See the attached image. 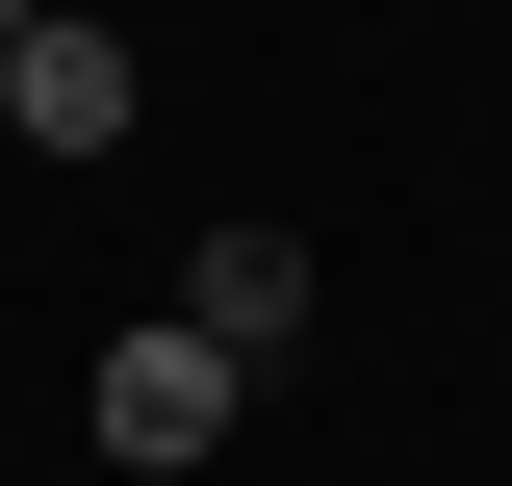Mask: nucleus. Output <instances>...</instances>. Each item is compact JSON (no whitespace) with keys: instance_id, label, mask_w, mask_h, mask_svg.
<instances>
[{"instance_id":"obj_2","label":"nucleus","mask_w":512,"mask_h":486,"mask_svg":"<svg viewBox=\"0 0 512 486\" xmlns=\"http://www.w3.org/2000/svg\"><path fill=\"white\" fill-rule=\"evenodd\" d=\"M180 333H205V359H282V333H308V231H256V205H231V231L180 256Z\"/></svg>"},{"instance_id":"obj_5","label":"nucleus","mask_w":512,"mask_h":486,"mask_svg":"<svg viewBox=\"0 0 512 486\" xmlns=\"http://www.w3.org/2000/svg\"><path fill=\"white\" fill-rule=\"evenodd\" d=\"M0 52H26V0H0Z\"/></svg>"},{"instance_id":"obj_3","label":"nucleus","mask_w":512,"mask_h":486,"mask_svg":"<svg viewBox=\"0 0 512 486\" xmlns=\"http://www.w3.org/2000/svg\"><path fill=\"white\" fill-rule=\"evenodd\" d=\"M0 128H26V154H103L128 128V26H26V52H0Z\"/></svg>"},{"instance_id":"obj_4","label":"nucleus","mask_w":512,"mask_h":486,"mask_svg":"<svg viewBox=\"0 0 512 486\" xmlns=\"http://www.w3.org/2000/svg\"><path fill=\"white\" fill-rule=\"evenodd\" d=\"M26 26H103V0H26Z\"/></svg>"},{"instance_id":"obj_1","label":"nucleus","mask_w":512,"mask_h":486,"mask_svg":"<svg viewBox=\"0 0 512 486\" xmlns=\"http://www.w3.org/2000/svg\"><path fill=\"white\" fill-rule=\"evenodd\" d=\"M231 410H256V359H205L180 307H128V333H103V384H77V435H103L128 486H180V461H231Z\"/></svg>"}]
</instances>
